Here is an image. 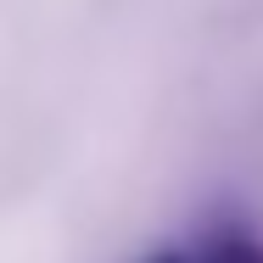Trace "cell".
Listing matches in <instances>:
<instances>
[{
	"mask_svg": "<svg viewBox=\"0 0 263 263\" xmlns=\"http://www.w3.org/2000/svg\"><path fill=\"white\" fill-rule=\"evenodd\" d=\"M191 263H263V241L247 230H218L191 252Z\"/></svg>",
	"mask_w": 263,
	"mask_h": 263,
	"instance_id": "6da1fadb",
	"label": "cell"
},
{
	"mask_svg": "<svg viewBox=\"0 0 263 263\" xmlns=\"http://www.w3.org/2000/svg\"><path fill=\"white\" fill-rule=\"evenodd\" d=\"M146 263H191V252H157V258H146Z\"/></svg>",
	"mask_w": 263,
	"mask_h": 263,
	"instance_id": "7a4b0ae2",
	"label": "cell"
}]
</instances>
